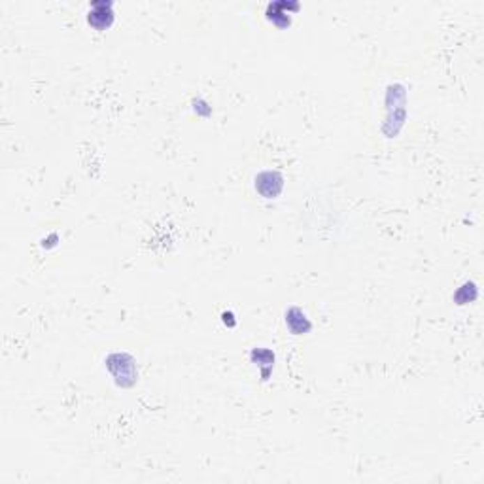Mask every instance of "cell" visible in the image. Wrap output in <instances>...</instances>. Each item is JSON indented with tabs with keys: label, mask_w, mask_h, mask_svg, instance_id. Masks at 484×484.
I'll use <instances>...</instances> for the list:
<instances>
[{
	"label": "cell",
	"mask_w": 484,
	"mask_h": 484,
	"mask_svg": "<svg viewBox=\"0 0 484 484\" xmlns=\"http://www.w3.org/2000/svg\"><path fill=\"white\" fill-rule=\"evenodd\" d=\"M114 2L110 0H97L91 2L89 12H87V23L97 29V31H105L114 23Z\"/></svg>",
	"instance_id": "3957f363"
},
{
	"label": "cell",
	"mask_w": 484,
	"mask_h": 484,
	"mask_svg": "<svg viewBox=\"0 0 484 484\" xmlns=\"http://www.w3.org/2000/svg\"><path fill=\"white\" fill-rule=\"evenodd\" d=\"M299 4L297 2H271L267 6V20L273 21L276 27H288L292 23V12H297Z\"/></svg>",
	"instance_id": "277c9868"
},
{
	"label": "cell",
	"mask_w": 484,
	"mask_h": 484,
	"mask_svg": "<svg viewBox=\"0 0 484 484\" xmlns=\"http://www.w3.org/2000/svg\"><path fill=\"white\" fill-rule=\"evenodd\" d=\"M222 318H223V322H225V324H229L231 327H233L236 324V322L233 320V318H235V316H233V312H223Z\"/></svg>",
	"instance_id": "52a82bcc"
},
{
	"label": "cell",
	"mask_w": 484,
	"mask_h": 484,
	"mask_svg": "<svg viewBox=\"0 0 484 484\" xmlns=\"http://www.w3.org/2000/svg\"><path fill=\"white\" fill-rule=\"evenodd\" d=\"M286 326L294 335H305L312 329V322L299 307H292L286 312Z\"/></svg>",
	"instance_id": "5b68a950"
},
{
	"label": "cell",
	"mask_w": 484,
	"mask_h": 484,
	"mask_svg": "<svg viewBox=\"0 0 484 484\" xmlns=\"http://www.w3.org/2000/svg\"><path fill=\"white\" fill-rule=\"evenodd\" d=\"M106 369L116 380L119 388H131L138 380L137 360L127 352H114L105 360Z\"/></svg>",
	"instance_id": "6da1fadb"
},
{
	"label": "cell",
	"mask_w": 484,
	"mask_h": 484,
	"mask_svg": "<svg viewBox=\"0 0 484 484\" xmlns=\"http://www.w3.org/2000/svg\"><path fill=\"white\" fill-rule=\"evenodd\" d=\"M250 360L254 361L255 365L262 369V379L267 380L269 375H271V371L275 369V360L276 356L273 350H269V348H263V347H255L252 352H250Z\"/></svg>",
	"instance_id": "8992f818"
},
{
	"label": "cell",
	"mask_w": 484,
	"mask_h": 484,
	"mask_svg": "<svg viewBox=\"0 0 484 484\" xmlns=\"http://www.w3.org/2000/svg\"><path fill=\"white\" fill-rule=\"evenodd\" d=\"M255 191L259 193L265 199H276L280 195L282 190H284V176L278 170H262L257 176H255Z\"/></svg>",
	"instance_id": "7a4b0ae2"
}]
</instances>
